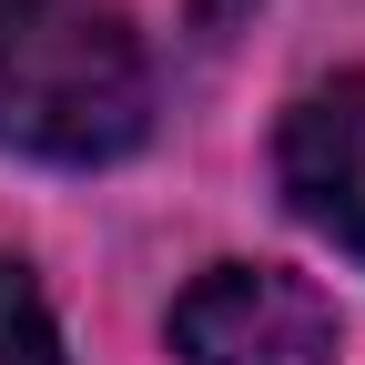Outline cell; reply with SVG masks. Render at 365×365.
I'll list each match as a JSON object with an SVG mask.
<instances>
[{
  "mask_svg": "<svg viewBox=\"0 0 365 365\" xmlns=\"http://www.w3.org/2000/svg\"><path fill=\"white\" fill-rule=\"evenodd\" d=\"M0 365H71L51 304H41V284H31V264H0Z\"/></svg>",
  "mask_w": 365,
  "mask_h": 365,
  "instance_id": "cell-4",
  "label": "cell"
},
{
  "mask_svg": "<svg viewBox=\"0 0 365 365\" xmlns=\"http://www.w3.org/2000/svg\"><path fill=\"white\" fill-rule=\"evenodd\" d=\"M335 294L284 264H203L173 294L182 365H335Z\"/></svg>",
  "mask_w": 365,
  "mask_h": 365,
  "instance_id": "cell-2",
  "label": "cell"
},
{
  "mask_svg": "<svg viewBox=\"0 0 365 365\" xmlns=\"http://www.w3.org/2000/svg\"><path fill=\"white\" fill-rule=\"evenodd\" d=\"M274 182L304 234H325L345 264H365V71L314 81L274 132Z\"/></svg>",
  "mask_w": 365,
  "mask_h": 365,
  "instance_id": "cell-3",
  "label": "cell"
},
{
  "mask_svg": "<svg viewBox=\"0 0 365 365\" xmlns=\"http://www.w3.org/2000/svg\"><path fill=\"white\" fill-rule=\"evenodd\" d=\"M153 132V51L112 0H0V153L122 163Z\"/></svg>",
  "mask_w": 365,
  "mask_h": 365,
  "instance_id": "cell-1",
  "label": "cell"
}]
</instances>
